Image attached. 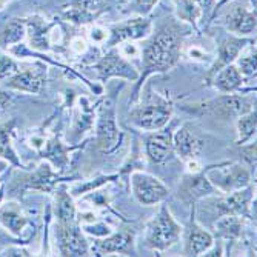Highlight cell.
Masks as SVG:
<instances>
[{
	"label": "cell",
	"instance_id": "cell-31",
	"mask_svg": "<svg viewBox=\"0 0 257 257\" xmlns=\"http://www.w3.org/2000/svg\"><path fill=\"white\" fill-rule=\"evenodd\" d=\"M115 179H119V176H99L96 179H91V180H86L83 183L76 185L73 188V191H71V194L73 196H82L85 193H91V191L100 188L102 185H105V183H108L111 180H115Z\"/></svg>",
	"mask_w": 257,
	"mask_h": 257
},
{
	"label": "cell",
	"instance_id": "cell-32",
	"mask_svg": "<svg viewBox=\"0 0 257 257\" xmlns=\"http://www.w3.org/2000/svg\"><path fill=\"white\" fill-rule=\"evenodd\" d=\"M131 157L128 159V162L125 163V165L122 167V170H120V176L122 177H130V174L133 173V171H137L140 167L144 165V160H142V153H140V145H139V142L136 140L134 142V148H133V153L130 154Z\"/></svg>",
	"mask_w": 257,
	"mask_h": 257
},
{
	"label": "cell",
	"instance_id": "cell-11",
	"mask_svg": "<svg viewBox=\"0 0 257 257\" xmlns=\"http://www.w3.org/2000/svg\"><path fill=\"white\" fill-rule=\"evenodd\" d=\"M94 68H96L97 76L102 82H106L111 77H120V79L131 80V82H136L139 79L137 69H134L131 66V63H128L117 51L106 53L94 65Z\"/></svg>",
	"mask_w": 257,
	"mask_h": 257
},
{
	"label": "cell",
	"instance_id": "cell-15",
	"mask_svg": "<svg viewBox=\"0 0 257 257\" xmlns=\"http://www.w3.org/2000/svg\"><path fill=\"white\" fill-rule=\"evenodd\" d=\"M214 239L206 229H203L194 219V206L190 223L185 229V254L186 255H200L213 246Z\"/></svg>",
	"mask_w": 257,
	"mask_h": 257
},
{
	"label": "cell",
	"instance_id": "cell-2",
	"mask_svg": "<svg viewBox=\"0 0 257 257\" xmlns=\"http://www.w3.org/2000/svg\"><path fill=\"white\" fill-rule=\"evenodd\" d=\"M254 105L255 100L248 99L245 96H239L236 92H231V94H223L222 92L220 96L211 100L183 106V109L199 115H211V117L220 120H228V119H237L239 115L254 109Z\"/></svg>",
	"mask_w": 257,
	"mask_h": 257
},
{
	"label": "cell",
	"instance_id": "cell-40",
	"mask_svg": "<svg viewBox=\"0 0 257 257\" xmlns=\"http://www.w3.org/2000/svg\"><path fill=\"white\" fill-rule=\"evenodd\" d=\"M11 100H13V96L10 94V92L0 89V115H2L7 111V108L10 106Z\"/></svg>",
	"mask_w": 257,
	"mask_h": 257
},
{
	"label": "cell",
	"instance_id": "cell-8",
	"mask_svg": "<svg viewBox=\"0 0 257 257\" xmlns=\"http://www.w3.org/2000/svg\"><path fill=\"white\" fill-rule=\"evenodd\" d=\"M216 193H219V190L209 182L205 170L186 174L179 186V199L186 205H194L197 200L214 196Z\"/></svg>",
	"mask_w": 257,
	"mask_h": 257
},
{
	"label": "cell",
	"instance_id": "cell-39",
	"mask_svg": "<svg viewBox=\"0 0 257 257\" xmlns=\"http://www.w3.org/2000/svg\"><path fill=\"white\" fill-rule=\"evenodd\" d=\"M86 232H91V234L99 236V237H105L111 234V228L106 223H97V225H86L85 226Z\"/></svg>",
	"mask_w": 257,
	"mask_h": 257
},
{
	"label": "cell",
	"instance_id": "cell-6",
	"mask_svg": "<svg viewBox=\"0 0 257 257\" xmlns=\"http://www.w3.org/2000/svg\"><path fill=\"white\" fill-rule=\"evenodd\" d=\"M206 176L220 193H232L249 185V173L242 165H232L229 162L208 167Z\"/></svg>",
	"mask_w": 257,
	"mask_h": 257
},
{
	"label": "cell",
	"instance_id": "cell-38",
	"mask_svg": "<svg viewBox=\"0 0 257 257\" xmlns=\"http://www.w3.org/2000/svg\"><path fill=\"white\" fill-rule=\"evenodd\" d=\"M156 2H157V0H133L131 8H133V11L145 16V14H148L153 10Z\"/></svg>",
	"mask_w": 257,
	"mask_h": 257
},
{
	"label": "cell",
	"instance_id": "cell-46",
	"mask_svg": "<svg viewBox=\"0 0 257 257\" xmlns=\"http://www.w3.org/2000/svg\"><path fill=\"white\" fill-rule=\"evenodd\" d=\"M2 199H4V185L0 186V202H2Z\"/></svg>",
	"mask_w": 257,
	"mask_h": 257
},
{
	"label": "cell",
	"instance_id": "cell-14",
	"mask_svg": "<svg viewBox=\"0 0 257 257\" xmlns=\"http://www.w3.org/2000/svg\"><path fill=\"white\" fill-rule=\"evenodd\" d=\"M203 144L205 140L199 136V133L194 131L191 123H185L173 137V148L185 162L197 159L203 148Z\"/></svg>",
	"mask_w": 257,
	"mask_h": 257
},
{
	"label": "cell",
	"instance_id": "cell-20",
	"mask_svg": "<svg viewBox=\"0 0 257 257\" xmlns=\"http://www.w3.org/2000/svg\"><path fill=\"white\" fill-rule=\"evenodd\" d=\"M213 85L217 91L223 92V94H231V92H237L243 85V76L237 69L236 65H228L222 68L219 73L213 77Z\"/></svg>",
	"mask_w": 257,
	"mask_h": 257
},
{
	"label": "cell",
	"instance_id": "cell-1",
	"mask_svg": "<svg viewBox=\"0 0 257 257\" xmlns=\"http://www.w3.org/2000/svg\"><path fill=\"white\" fill-rule=\"evenodd\" d=\"M182 53V39L177 30L163 28L144 50V73L139 74V83L136 85L133 100L137 99L139 89L150 74H163L176 66Z\"/></svg>",
	"mask_w": 257,
	"mask_h": 257
},
{
	"label": "cell",
	"instance_id": "cell-4",
	"mask_svg": "<svg viewBox=\"0 0 257 257\" xmlns=\"http://www.w3.org/2000/svg\"><path fill=\"white\" fill-rule=\"evenodd\" d=\"M182 236V228L163 205L160 211L147 225V246L154 251H163L173 246Z\"/></svg>",
	"mask_w": 257,
	"mask_h": 257
},
{
	"label": "cell",
	"instance_id": "cell-44",
	"mask_svg": "<svg viewBox=\"0 0 257 257\" xmlns=\"http://www.w3.org/2000/svg\"><path fill=\"white\" fill-rule=\"evenodd\" d=\"M130 53H131V54H136L137 51H136L134 46H130V45H128V46H126V50H125V54H130Z\"/></svg>",
	"mask_w": 257,
	"mask_h": 257
},
{
	"label": "cell",
	"instance_id": "cell-17",
	"mask_svg": "<svg viewBox=\"0 0 257 257\" xmlns=\"http://www.w3.org/2000/svg\"><path fill=\"white\" fill-rule=\"evenodd\" d=\"M151 31V22L145 19H134L123 23H119L111 28L109 31V46H114L117 43H122L125 40H134V39H142Z\"/></svg>",
	"mask_w": 257,
	"mask_h": 257
},
{
	"label": "cell",
	"instance_id": "cell-7",
	"mask_svg": "<svg viewBox=\"0 0 257 257\" xmlns=\"http://www.w3.org/2000/svg\"><path fill=\"white\" fill-rule=\"evenodd\" d=\"M130 177L133 194L139 203L156 205L168 197V188L159 179L142 171H133Z\"/></svg>",
	"mask_w": 257,
	"mask_h": 257
},
{
	"label": "cell",
	"instance_id": "cell-16",
	"mask_svg": "<svg viewBox=\"0 0 257 257\" xmlns=\"http://www.w3.org/2000/svg\"><path fill=\"white\" fill-rule=\"evenodd\" d=\"M251 43V40L248 39H236L231 37L223 40L219 45V53H217V60L214 62V65L211 66V69L208 71V83H211L213 77L216 76V73H219L222 68L234 63L239 57V54L242 53V50L245 46Z\"/></svg>",
	"mask_w": 257,
	"mask_h": 257
},
{
	"label": "cell",
	"instance_id": "cell-22",
	"mask_svg": "<svg viewBox=\"0 0 257 257\" xmlns=\"http://www.w3.org/2000/svg\"><path fill=\"white\" fill-rule=\"evenodd\" d=\"M30 37H31V43L33 48L45 51L51 48V36H53V27L48 25L45 20L34 17L30 20Z\"/></svg>",
	"mask_w": 257,
	"mask_h": 257
},
{
	"label": "cell",
	"instance_id": "cell-36",
	"mask_svg": "<svg viewBox=\"0 0 257 257\" xmlns=\"http://www.w3.org/2000/svg\"><path fill=\"white\" fill-rule=\"evenodd\" d=\"M17 71H19L17 63L11 57H8V56H0V80L11 77Z\"/></svg>",
	"mask_w": 257,
	"mask_h": 257
},
{
	"label": "cell",
	"instance_id": "cell-28",
	"mask_svg": "<svg viewBox=\"0 0 257 257\" xmlns=\"http://www.w3.org/2000/svg\"><path fill=\"white\" fill-rule=\"evenodd\" d=\"M56 216H57V223H62V225L76 222V205L73 202L71 194H68L66 191L57 193Z\"/></svg>",
	"mask_w": 257,
	"mask_h": 257
},
{
	"label": "cell",
	"instance_id": "cell-12",
	"mask_svg": "<svg viewBox=\"0 0 257 257\" xmlns=\"http://www.w3.org/2000/svg\"><path fill=\"white\" fill-rule=\"evenodd\" d=\"M56 236L59 240V248L62 255H88L89 245L88 240L85 239L82 229L79 225L74 223H68L62 225L57 223L56 226Z\"/></svg>",
	"mask_w": 257,
	"mask_h": 257
},
{
	"label": "cell",
	"instance_id": "cell-23",
	"mask_svg": "<svg viewBox=\"0 0 257 257\" xmlns=\"http://www.w3.org/2000/svg\"><path fill=\"white\" fill-rule=\"evenodd\" d=\"M0 223L13 234H20L28 225V219L17 206H14V203H10V206L0 209Z\"/></svg>",
	"mask_w": 257,
	"mask_h": 257
},
{
	"label": "cell",
	"instance_id": "cell-45",
	"mask_svg": "<svg viewBox=\"0 0 257 257\" xmlns=\"http://www.w3.org/2000/svg\"><path fill=\"white\" fill-rule=\"evenodd\" d=\"M7 165H8V162H7V160H0V173L5 171Z\"/></svg>",
	"mask_w": 257,
	"mask_h": 257
},
{
	"label": "cell",
	"instance_id": "cell-47",
	"mask_svg": "<svg viewBox=\"0 0 257 257\" xmlns=\"http://www.w3.org/2000/svg\"><path fill=\"white\" fill-rule=\"evenodd\" d=\"M5 5V0H0V8H2Z\"/></svg>",
	"mask_w": 257,
	"mask_h": 257
},
{
	"label": "cell",
	"instance_id": "cell-30",
	"mask_svg": "<svg viewBox=\"0 0 257 257\" xmlns=\"http://www.w3.org/2000/svg\"><path fill=\"white\" fill-rule=\"evenodd\" d=\"M25 36V25L20 20H13L0 33V43L4 46H11L19 43Z\"/></svg>",
	"mask_w": 257,
	"mask_h": 257
},
{
	"label": "cell",
	"instance_id": "cell-18",
	"mask_svg": "<svg viewBox=\"0 0 257 257\" xmlns=\"http://www.w3.org/2000/svg\"><path fill=\"white\" fill-rule=\"evenodd\" d=\"M173 131L171 128H160L147 140V156L154 163L165 162L173 153Z\"/></svg>",
	"mask_w": 257,
	"mask_h": 257
},
{
	"label": "cell",
	"instance_id": "cell-35",
	"mask_svg": "<svg viewBox=\"0 0 257 257\" xmlns=\"http://www.w3.org/2000/svg\"><path fill=\"white\" fill-rule=\"evenodd\" d=\"M237 65H239L237 69L242 76H255V51L245 57H240Z\"/></svg>",
	"mask_w": 257,
	"mask_h": 257
},
{
	"label": "cell",
	"instance_id": "cell-13",
	"mask_svg": "<svg viewBox=\"0 0 257 257\" xmlns=\"http://www.w3.org/2000/svg\"><path fill=\"white\" fill-rule=\"evenodd\" d=\"M46 83V68L43 65H36L34 68H27L23 71H17L8 77L7 86L16 91L40 94Z\"/></svg>",
	"mask_w": 257,
	"mask_h": 257
},
{
	"label": "cell",
	"instance_id": "cell-43",
	"mask_svg": "<svg viewBox=\"0 0 257 257\" xmlns=\"http://www.w3.org/2000/svg\"><path fill=\"white\" fill-rule=\"evenodd\" d=\"M193 2H196L200 7V10H208V8H211L214 0H193Z\"/></svg>",
	"mask_w": 257,
	"mask_h": 257
},
{
	"label": "cell",
	"instance_id": "cell-41",
	"mask_svg": "<svg viewBox=\"0 0 257 257\" xmlns=\"http://www.w3.org/2000/svg\"><path fill=\"white\" fill-rule=\"evenodd\" d=\"M106 30H103V28H94L91 31V39L94 40L96 43H102V42H105L106 40Z\"/></svg>",
	"mask_w": 257,
	"mask_h": 257
},
{
	"label": "cell",
	"instance_id": "cell-33",
	"mask_svg": "<svg viewBox=\"0 0 257 257\" xmlns=\"http://www.w3.org/2000/svg\"><path fill=\"white\" fill-rule=\"evenodd\" d=\"M202 14V10L200 7L193 2V0H182L179 4V16L183 19V20H188L191 23H194Z\"/></svg>",
	"mask_w": 257,
	"mask_h": 257
},
{
	"label": "cell",
	"instance_id": "cell-3",
	"mask_svg": "<svg viewBox=\"0 0 257 257\" xmlns=\"http://www.w3.org/2000/svg\"><path fill=\"white\" fill-rule=\"evenodd\" d=\"M173 114V103L160 97L157 92H150L144 103L136 106L130 112V120L140 130L157 131L165 126Z\"/></svg>",
	"mask_w": 257,
	"mask_h": 257
},
{
	"label": "cell",
	"instance_id": "cell-5",
	"mask_svg": "<svg viewBox=\"0 0 257 257\" xmlns=\"http://www.w3.org/2000/svg\"><path fill=\"white\" fill-rule=\"evenodd\" d=\"M120 130L115 120V102L105 97L96 109V144L102 153H111L120 144Z\"/></svg>",
	"mask_w": 257,
	"mask_h": 257
},
{
	"label": "cell",
	"instance_id": "cell-27",
	"mask_svg": "<svg viewBox=\"0 0 257 257\" xmlns=\"http://www.w3.org/2000/svg\"><path fill=\"white\" fill-rule=\"evenodd\" d=\"M14 125H16V120H10V122H5L0 125V156H2L7 162H11L14 165L22 168V163H20V160L13 148V144H11Z\"/></svg>",
	"mask_w": 257,
	"mask_h": 257
},
{
	"label": "cell",
	"instance_id": "cell-25",
	"mask_svg": "<svg viewBox=\"0 0 257 257\" xmlns=\"http://www.w3.org/2000/svg\"><path fill=\"white\" fill-rule=\"evenodd\" d=\"M133 242V232L120 231L115 234L106 236V239L97 242V249L100 254H111V252H125Z\"/></svg>",
	"mask_w": 257,
	"mask_h": 257
},
{
	"label": "cell",
	"instance_id": "cell-21",
	"mask_svg": "<svg viewBox=\"0 0 257 257\" xmlns=\"http://www.w3.org/2000/svg\"><path fill=\"white\" fill-rule=\"evenodd\" d=\"M73 150H76V148L63 145L60 142V139L57 136H54L50 140H45L43 147L40 148V153L43 154V157L48 159L56 168L65 170L69 162V153Z\"/></svg>",
	"mask_w": 257,
	"mask_h": 257
},
{
	"label": "cell",
	"instance_id": "cell-26",
	"mask_svg": "<svg viewBox=\"0 0 257 257\" xmlns=\"http://www.w3.org/2000/svg\"><path fill=\"white\" fill-rule=\"evenodd\" d=\"M94 119H96L94 108H92V105L89 103V100L86 97H80L79 99V109L74 115V133H76V136L80 137L83 133L91 130L92 125H94Z\"/></svg>",
	"mask_w": 257,
	"mask_h": 257
},
{
	"label": "cell",
	"instance_id": "cell-19",
	"mask_svg": "<svg viewBox=\"0 0 257 257\" xmlns=\"http://www.w3.org/2000/svg\"><path fill=\"white\" fill-rule=\"evenodd\" d=\"M225 23L228 30L236 34H251L255 30V11L236 7L225 17Z\"/></svg>",
	"mask_w": 257,
	"mask_h": 257
},
{
	"label": "cell",
	"instance_id": "cell-42",
	"mask_svg": "<svg viewBox=\"0 0 257 257\" xmlns=\"http://www.w3.org/2000/svg\"><path fill=\"white\" fill-rule=\"evenodd\" d=\"M190 56H191V59H196V60H200V62H206L208 60V56L205 53L196 50V48L190 50Z\"/></svg>",
	"mask_w": 257,
	"mask_h": 257
},
{
	"label": "cell",
	"instance_id": "cell-9",
	"mask_svg": "<svg viewBox=\"0 0 257 257\" xmlns=\"http://www.w3.org/2000/svg\"><path fill=\"white\" fill-rule=\"evenodd\" d=\"M252 200V191L249 188H242L232 193H226L223 197H217L209 200V206L214 209V213L220 216H240L249 217V205Z\"/></svg>",
	"mask_w": 257,
	"mask_h": 257
},
{
	"label": "cell",
	"instance_id": "cell-29",
	"mask_svg": "<svg viewBox=\"0 0 257 257\" xmlns=\"http://www.w3.org/2000/svg\"><path fill=\"white\" fill-rule=\"evenodd\" d=\"M257 119H255V108L239 115L237 117V145H243L246 140H249L255 134Z\"/></svg>",
	"mask_w": 257,
	"mask_h": 257
},
{
	"label": "cell",
	"instance_id": "cell-34",
	"mask_svg": "<svg viewBox=\"0 0 257 257\" xmlns=\"http://www.w3.org/2000/svg\"><path fill=\"white\" fill-rule=\"evenodd\" d=\"M108 0H73V8L82 10L91 16H97L102 10H105Z\"/></svg>",
	"mask_w": 257,
	"mask_h": 257
},
{
	"label": "cell",
	"instance_id": "cell-10",
	"mask_svg": "<svg viewBox=\"0 0 257 257\" xmlns=\"http://www.w3.org/2000/svg\"><path fill=\"white\" fill-rule=\"evenodd\" d=\"M62 180L65 179H62L57 173H54L48 163H42V165L31 174L20 176L17 179V185L13 186V190L14 191L33 190V191H42V193H53L56 185Z\"/></svg>",
	"mask_w": 257,
	"mask_h": 257
},
{
	"label": "cell",
	"instance_id": "cell-37",
	"mask_svg": "<svg viewBox=\"0 0 257 257\" xmlns=\"http://www.w3.org/2000/svg\"><path fill=\"white\" fill-rule=\"evenodd\" d=\"M239 147H240V150H239L240 157L248 163L249 167H254L255 168V142L254 144H249L246 147H243V145H239Z\"/></svg>",
	"mask_w": 257,
	"mask_h": 257
},
{
	"label": "cell",
	"instance_id": "cell-24",
	"mask_svg": "<svg viewBox=\"0 0 257 257\" xmlns=\"http://www.w3.org/2000/svg\"><path fill=\"white\" fill-rule=\"evenodd\" d=\"M217 236L226 240H236L242 234V228H243V217L240 216H220L217 222L214 223Z\"/></svg>",
	"mask_w": 257,
	"mask_h": 257
}]
</instances>
